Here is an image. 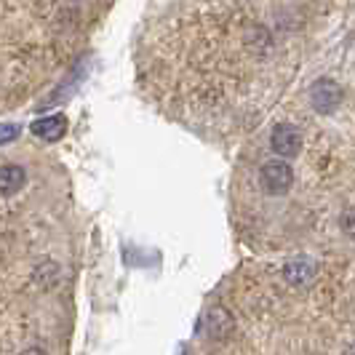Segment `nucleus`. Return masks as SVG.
Listing matches in <instances>:
<instances>
[{
	"instance_id": "f257e3e1",
	"label": "nucleus",
	"mask_w": 355,
	"mask_h": 355,
	"mask_svg": "<svg viewBox=\"0 0 355 355\" xmlns=\"http://www.w3.org/2000/svg\"><path fill=\"white\" fill-rule=\"evenodd\" d=\"M342 99H345V91L331 78H320V80L313 83V89H310V105L320 115H331L342 105Z\"/></svg>"
},
{
	"instance_id": "f03ea898",
	"label": "nucleus",
	"mask_w": 355,
	"mask_h": 355,
	"mask_svg": "<svg viewBox=\"0 0 355 355\" xmlns=\"http://www.w3.org/2000/svg\"><path fill=\"white\" fill-rule=\"evenodd\" d=\"M291 179H294V174H291V166L286 160H267L262 166V171H259V182H262L265 193H270V196L288 193Z\"/></svg>"
},
{
	"instance_id": "7ed1b4c3",
	"label": "nucleus",
	"mask_w": 355,
	"mask_h": 355,
	"mask_svg": "<svg viewBox=\"0 0 355 355\" xmlns=\"http://www.w3.org/2000/svg\"><path fill=\"white\" fill-rule=\"evenodd\" d=\"M270 147H272L281 158H294V155H300V150H302V134H300V128H294L291 123H278L272 128Z\"/></svg>"
},
{
	"instance_id": "20e7f679",
	"label": "nucleus",
	"mask_w": 355,
	"mask_h": 355,
	"mask_svg": "<svg viewBox=\"0 0 355 355\" xmlns=\"http://www.w3.org/2000/svg\"><path fill=\"white\" fill-rule=\"evenodd\" d=\"M33 137L43 139V142H56L67 134V115H46V118H37L35 123L30 125Z\"/></svg>"
},
{
	"instance_id": "39448f33",
	"label": "nucleus",
	"mask_w": 355,
	"mask_h": 355,
	"mask_svg": "<svg viewBox=\"0 0 355 355\" xmlns=\"http://www.w3.org/2000/svg\"><path fill=\"white\" fill-rule=\"evenodd\" d=\"M27 182V171L17 166V163H6L0 166V196H14L24 187Z\"/></svg>"
},
{
	"instance_id": "423d86ee",
	"label": "nucleus",
	"mask_w": 355,
	"mask_h": 355,
	"mask_svg": "<svg viewBox=\"0 0 355 355\" xmlns=\"http://www.w3.org/2000/svg\"><path fill=\"white\" fill-rule=\"evenodd\" d=\"M284 275L291 286H307L315 278V265H313L307 257H300V259H291V262L284 267Z\"/></svg>"
},
{
	"instance_id": "0eeeda50",
	"label": "nucleus",
	"mask_w": 355,
	"mask_h": 355,
	"mask_svg": "<svg viewBox=\"0 0 355 355\" xmlns=\"http://www.w3.org/2000/svg\"><path fill=\"white\" fill-rule=\"evenodd\" d=\"M230 329H232V318H230V313H225V310H214L211 315H209V320H206V331H209L214 339L227 337Z\"/></svg>"
},
{
	"instance_id": "6e6552de",
	"label": "nucleus",
	"mask_w": 355,
	"mask_h": 355,
	"mask_svg": "<svg viewBox=\"0 0 355 355\" xmlns=\"http://www.w3.org/2000/svg\"><path fill=\"white\" fill-rule=\"evenodd\" d=\"M339 227L345 230V235L355 238V206H350V209L342 211V216H339Z\"/></svg>"
},
{
	"instance_id": "1a4fd4ad",
	"label": "nucleus",
	"mask_w": 355,
	"mask_h": 355,
	"mask_svg": "<svg viewBox=\"0 0 355 355\" xmlns=\"http://www.w3.org/2000/svg\"><path fill=\"white\" fill-rule=\"evenodd\" d=\"M19 137V125L17 123H0V144L14 142Z\"/></svg>"
}]
</instances>
